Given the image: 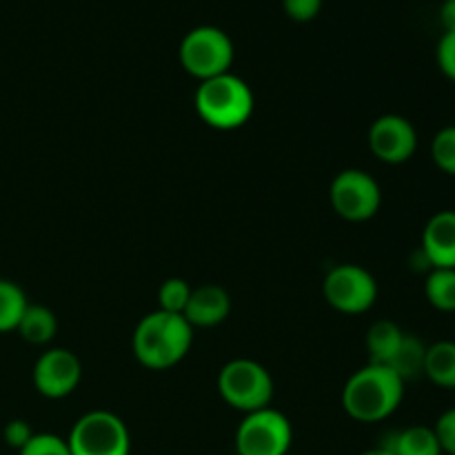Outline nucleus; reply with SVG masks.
Instances as JSON below:
<instances>
[{"label":"nucleus","instance_id":"1","mask_svg":"<svg viewBox=\"0 0 455 455\" xmlns=\"http://www.w3.org/2000/svg\"><path fill=\"white\" fill-rule=\"evenodd\" d=\"M404 398V380L387 364L369 363L347 380L342 407L358 422H382L398 411Z\"/></svg>","mask_w":455,"mask_h":455},{"label":"nucleus","instance_id":"2","mask_svg":"<svg viewBox=\"0 0 455 455\" xmlns=\"http://www.w3.org/2000/svg\"><path fill=\"white\" fill-rule=\"evenodd\" d=\"M191 342H194V327L187 323L185 315L158 309L147 314L138 323L132 347L142 367L163 371L189 354Z\"/></svg>","mask_w":455,"mask_h":455},{"label":"nucleus","instance_id":"3","mask_svg":"<svg viewBox=\"0 0 455 455\" xmlns=\"http://www.w3.org/2000/svg\"><path fill=\"white\" fill-rule=\"evenodd\" d=\"M194 102L200 118L220 132L243 127L253 114L251 87L231 71L203 80L196 89Z\"/></svg>","mask_w":455,"mask_h":455},{"label":"nucleus","instance_id":"4","mask_svg":"<svg viewBox=\"0 0 455 455\" xmlns=\"http://www.w3.org/2000/svg\"><path fill=\"white\" fill-rule=\"evenodd\" d=\"M180 62L200 83L227 74L234 65V43L216 25H198L180 43Z\"/></svg>","mask_w":455,"mask_h":455},{"label":"nucleus","instance_id":"5","mask_svg":"<svg viewBox=\"0 0 455 455\" xmlns=\"http://www.w3.org/2000/svg\"><path fill=\"white\" fill-rule=\"evenodd\" d=\"M218 391L229 407L243 413H251L269 407L271 398H274V380L260 363L238 358L220 369Z\"/></svg>","mask_w":455,"mask_h":455},{"label":"nucleus","instance_id":"6","mask_svg":"<svg viewBox=\"0 0 455 455\" xmlns=\"http://www.w3.org/2000/svg\"><path fill=\"white\" fill-rule=\"evenodd\" d=\"M67 444L71 455H129L132 451V438L123 418L102 409L78 418Z\"/></svg>","mask_w":455,"mask_h":455},{"label":"nucleus","instance_id":"7","mask_svg":"<svg viewBox=\"0 0 455 455\" xmlns=\"http://www.w3.org/2000/svg\"><path fill=\"white\" fill-rule=\"evenodd\" d=\"M293 443L291 422L278 409H258L244 413L235 431L238 455H287Z\"/></svg>","mask_w":455,"mask_h":455},{"label":"nucleus","instance_id":"8","mask_svg":"<svg viewBox=\"0 0 455 455\" xmlns=\"http://www.w3.org/2000/svg\"><path fill=\"white\" fill-rule=\"evenodd\" d=\"M329 200L340 218L349 222H364L380 209L382 191L376 178L363 169H345L333 178Z\"/></svg>","mask_w":455,"mask_h":455},{"label":"nucleus","instance_id":"9","mask_svg":"<svg viewBox=\"0 0 455 455\" xmlns=\"http://www.w3.org/2000/svg\"><path fill=\"white\" fill-rule=\"evenodd\" d=\"M324 298L340 314H364L378 300V283L364 267L338 265L324 278Z\"/></svg>","mask_w":455,"mask_h":455},{"label":"nucleus","instance_id":"10","mask_svg":"<svg viewBox=\"0 0 455 455\" xmlns=\"http://www.w3.org/2000/svg\"><path fill=\"white\" fill-rule=\"evenodd\" d=\"M80 378H83V364L78 355L60 347L44 351L34 364V387L44 398H67L80 385Z\"/></svg>","mask_w":455,"mask_h":455},{"label":"nucleus","instance_id":"11","mask_svg":"<svg viewBox=\"0 0 455 455\" xmlns=\"http://www.w3.org/2000/svg\"><path fill=\"white\" fill-rule=\"evenodd\" d=\"M369 149L387 164H403L416 154V127L404 116L385 114L373 120L369 129Z\"/></svg>","mask_w":455,"mask_h":455},{"label":"nucleus","instance_id":"12","mask_svg":"<svg viewBox=\"0 0 455 455\" xmlns=\"http://www.w3.org/2000/svg\"><path fill=\"white\" fill-rule=\"evenodd\" d=\"M422 256L431 269H455L453 209H444L429 218L422 231Z\"/></svg>","mask_w":455,"mask_h":455},{"label":"nucleus","instance_id":"13","mask_svg":"<svg viewBox=\"0 0 455 455\" xmlns=\"http://www.w3.org/2000/svg\"><path fill=\"white\" fill-rule=\"evenodd\" d=\"M231 314V298L227 289L218 284H203L191 289L189 302L185 307V320L191 327H216L225 323Z\"/></svg>","mask_w":455,"mask_h":455},{"label":"nucleus","instance_id":"14","mask_svg":"<svg viewBox=\"0 0 455 455\" xmlns=\"http://www.w3.org/2000/svg\"><path fill=\"white\" fill-rule=\"evenodd\" d=\"M394 455H443L434 427H407L391 435L385 444Z\"/></svg>","mask_w":455,"mask_h":455},{"label":"nucleus","instance_id":"15","mask_svg":"<svg viewBox=\"0 0 455 455\" xmlns=\"http://www.w3.org/2000/svg\"><path fill=\"white\" fill-rule=\"evenodd\" d=\"M16 331L20 338L31 345H47L53 340L58 331V320L53 311L44 305H27Z\"/></svg>","mask_w":455,"mask_h":455},{"label":"nucleus","instance_id":"16","mask_svg":"<svg viewBox=\"0 0 455 455\" xmlns=\"http://www.w3.org/2000/svg\"><path fill=\"white\" fill-rule=\"evenodd\" d=\"M425 376L443 389H455V342L440 340L427 347Z\"/></svg>","mask_w":455,"mask_h":455},{"label":"nucleus","instance_id":"17","mask_svg":"<svg viewBox=\"0 0 455 455\" xmlns=\"http://www.w3.org/2000/svg\"><path fill=\"white\" fill-rule=\"evenodd\" d=\"M404 331L391 320H378L367 331V349L371 354L369 363L387 364L395 355L398 347L403 345Z\"/></svg>","mask_w":455,"mask_h":455},{"label":"nucleus","instance_id":"18","mask_svg":"<svg viewBox=\"0 0 455 455\" xmlns=\"http://www.w3.org/2000/svg\"><path fill=\"white\" fill-rule=\"evenodd\" d=\"M425 355H427V347L422 345L416 336L404 333L403 345L398 347L394 358L387 363V367L394 369V371L407 382L411 380V378H418L420 373H425Z\"/></svg>","mask_w":455,"mask_h":455},{"label":"nucleus","instance_id":"19","mask_svg":"<svg viewBox=\"0 0 455 455\" xmlns=\"http://www.w3.org/2000/svg\"><path fill=\"white\" fill-rule=\"evenodd\" d=\"M425 296L434 309L455 311V269H431L425 280Z\"/></svg>","mask_w":455,"mask_h":455},{"label":"nucleus","instance_id":"20","mask_svg":"<svg viewBox=\"0 0 455 455\" xmlns=\"http://www.w3.org/2000/svg\"><path fill=\"white\" fill-rule=\"evenodd\" d=\"M27 305L29 300H27L25 291L12 280L0 278V333L16 331Z\"/></svg>","mask_w":455,"mask_h":455},{"label":"nucleus","instance_id":"21","mask_svg":"<svg viewBox=\"0 0 455 455\" xmlns=\"http://www.w3.org/2000/svg\"><path fill=\"white\" fill-rule=\"evenodd\" d=\"M431 158L447 176H455V124L443 127L431 140Z\"/></svg>","mask_w":455,"mask_h":455},{"label":"nucleus","instance_id":"22","mask_svg":"<svg viewBox=\"0 0 455 455\" xmlns=\"http://www.w3.org/2000/svg\"><path fill=\"white\" fill-rule=\"evenodd\" d=\"M191 287L187 280L182 278H169L160 284L158 289V302L160 311H167V314H185V307L189 302Z\"/></svg>","mask_w":455,"mask_h":455},{"label":"nucleus","instance_id":"23","mask_svg":"<svg viewBox=\"0 0 455 455\" xmlns=\"http://www.w3.org/2000/svg\"><path fill=\"white\" fill-rule=\"evenodd\" d=\"M18 455H71L65 438L53 434H36Z\"/></svg>","mask_w":455,"mask_h":455},{"label":"nucleus","instance_id":"24","mask_svg":"<svg viewBox=\"0 0 455 455\" xmlns=\"http://www.w3.org/2000/svg\"><path fill=\"white\" fill-rule=\"evenodd\" d=\"M435 58H438L440 71L455 83V31H444L435 49Z\"/></svg>","mask_w":455,"mask_h":455},{"label":"nucleus","instance_id":"25","mask_svg":"<svg viewBox=\"0 0 455 455\" xmlns=\"http://www.w3.org/2000/svg\"><path fill=\"white\" fill-rule=\"evenodd\" d=\"M434 431L443 453L455 455V407L449 409V411H444L443 416L438 418Z\"/></svg>","mask_w":455,"mask_h":455},{"label":"nucleus","instance_id":"26","mask_svg":"<svg viewBox=\"0 0 455 455\" xmlns=\"http://www.w3.org/2000/svg\"><path fill=\"white\" fill-rule=\"evenodd\" d=\"M287 16L296 22H309L323 9V0H283Z\"/></svg>","mask_w":455,"mask_h":455},{"label":"nucleus","instance_id":"27","mask_svg":"<svg viewBox=\"0 0 455 455\" xmlns=\"http://www.w3.org/2000/svg\"><path fill=\"white\" fill-rule=\"evenodd\" d=\"M34 435H36L34 429H31L29 422L27 420L7 422V425H4V431H3L4 443H7L12 449H16V451H20L22 447H27V443H29Z\"/></svg>","mask_w":455,"mask_h":455},{"label":"nucleus","instance_id":"28","mask_svg":"<svg viewBox=\"0 0 455 455\" xmlns=\"http://www.w3.org/2000/svg\"><path fill=\"white\" fill-rule=\"evenodd\" d=\"M440 22L444 31H455V0H444L440 7Z\"/></svg>","mask_w":455,"mask_h":455},{"label":"nucleus","instance_id":"29","mask_svg":"<svg viewBox=\"0 0 455 455\" xmlns=\"http://www.w3.org/2000/svg\"><path fill=\"white\" fill-rule=\"evenodd\" d=\"M360 455H394V453H391L389 449H385V447H378V449H369V451H364Z\"/></svg>","mask_w":455,"mask_h":455}]
</instances>
